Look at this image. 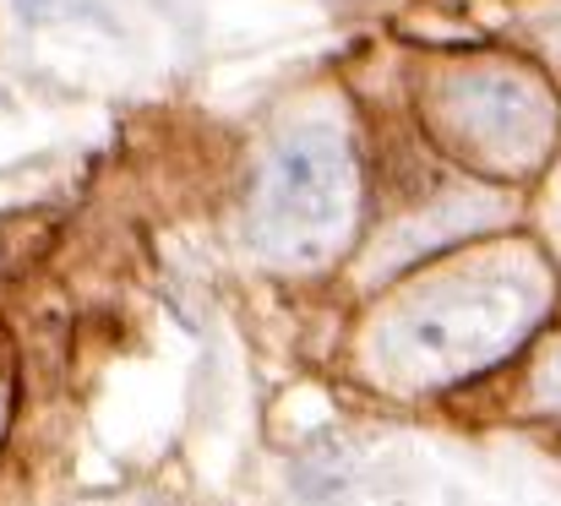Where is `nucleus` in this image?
<instances>
[]
</instances>
